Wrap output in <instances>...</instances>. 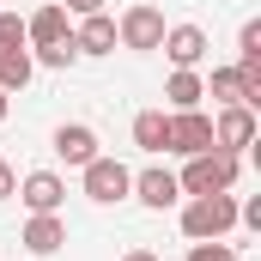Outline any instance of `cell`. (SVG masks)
Instances as JSON below:
<instances>
[{
  "label": "cell",
  "instance_id": "12",
  "mask_svg": "<svg viewBox=\"0 0 261 261\" xmlns=\"http://www.w3.org/2000/svg\"><path fill=\"white\" fill-rule=\"evenodd\" d=\"M55 158L73 164V170L91 164V158H97V128H85V122H61V128H55Z\"/></svg>",
  "mask_w": 261,
  "mask_h": 261
},
{
  "label": "cell",
  "instance_id": "14",
  "mask_svg": "<svg viewBox=\"0 0 261 261\" xmlns=\"http://www.w3.org/2000/svg\"><path fill=\"white\" fill-rule=\"evenodd\" d=\"M61 37H73V18H67L55 0H49V6H37V12L24 18V43H31V49H43V43H61Z\"/></svg>",
  "mask_w": 261,
  "mask_h": 261
},
{
  "label": "cell",
  "instance_id": "11",
  "mask_svg": "<svg viewBox=\"0 0 261 261\" xmlns=\"http://www.w3.org/2000/svg\"><path fill=\"white\" fill-rule=\"evenodd\" d=\"M128 195L140 200V206H152V213H164V206H176V200H182V189H176V176H170V170H158V164H152V170H140V176H134Z\"/></svg>",
  "mask_w": 261,
  "mask_h": 261
},
{
  "label": "cell",
  "instance_id": "15",
  "mask_svg": "<svg viewBox=\"0 0 261 261\" xmlns=\"http://www.w3.org/2000/svg\"><path fill=\"white\" fill-rule=\"evenodd\" d=\"M164 97H170V110H200L206 85H200V73H195V67H176V73L164 79Z\"/></svg>",
  "mask_w": 261,
  "mask_h": 261
},
{
  "label": "cell",
  "instance_id": "16",
  "mask_svg": "<svg viewBox=\"0 0 261 261\" xmlns=\"http://www.w3.org/2000/svg\"><path fill=\"white\" fill-rule=\"evenodd\" d=\"M206 85V97L225 110V103H249V91H243V73L237 67H213V79H200Z\"/></svg>",
  "mask_w": 261,
  "mask_h": 261
},
{
  "label": "cell",
  "instance_id": "13",
  "mask_svg": "<svg viewBox=\"0 0 261 261\" xmlns=\"http://www.w3.org/2000/svg\"><path fill=\"white\" fill-rule=\"evenodd\" d=\"M73 49L79 55H116V18L110 12H91L73 24Z\"/></svg>",
  "mask_w": 261,
  "mask_h": 261
},
{
  "label": "cell",
  "instance_id": "20",
  "mask_svg": "<svg viewBox=\"0 0 261 261\" xmlns=\"http://www.w3.org/2000/svg\"><path fill=\"white\" fill-rule=\"evenodd\" d=\"M237 55H261V24H255V18L237 31Z\"/></svg>",
  "mask_w": 261,
  "mask_h": 261
},
{
  "label": "cell",
  "instance_id": "6",
  "mask_svg": "<svg viewBox=\"0 0 261 261\" xmlns=\"http://www.w3.org/2000/svg\"><path fill=\"white\" fill-rule=\"evenodd\" d=\"M164 152H182V158H195V152H213V116H200V110H170Z\"/></svg>",
  "mask_w": 261,
  "mask_h": 261
},
{
  "label": "cell",
  "instance_id": "19",
  "mask_svg": "<svg viewBox=\"0 0 261 261\" xmlns=\"http://www.w3.org/2000/svg\"><path fill=\"white\" fill-rule=\"evenodd\" d=\"M189 261H237V249L219 237V243H189Z\"/></svg>",
  "mask_w": 261,
  "mask_h": 261
},
{
  "label": "cell",
  "instance_id": "21",
  "mask_svg": "<svg viewBox=\"0 0 261 261\" xmlns=\"http://www.w3.org/2000/svg\"><path fill=\"white\" fill-rule=\"evenodd\" d=\"M67 18H91V12H103V0H55Z\"/></svg>",
  "mask_w": 261,
  "mask_h": 261
},
{
  "label": "cell",
  "instance_id": "10",
  "mask_svg": "<svg viewBox=\"0 0 261 261\" xmlns=\"http://www.w3.org/2000/svg\"><path fill=\"white\" fill-rule=\"evenodd\" d=\"M158 49L170 55V67H200L213 43H206V31H200V24H164V43H158Z\"/></svg>",
  "mask_w": 261,
  "mask_h": 261
},
{
  "label": "cell",
  "instance_id": "17",
  "mask_svg": "<svg viewBox=\"0 0 261 261\" xmlns=\"http://www.w3.org/2000/svg\"><path fill=\"white\" fill-rule=\"evenodd\" d=\"M164 134H170V116L164 110H140L134 116V146L140 152H164Z\"/></svg>",
  "mask_w": 261,
  "mask_h": 261
},
{
  "label": "cell",
  "instance_id": "9",
  "mask_svg": "<svg viewBox=\"0 0 261 261\" xmlns=\"http://www.w3.org/2000/svg\"><path fill=\"white\" fill-rule=\"evenodd\" d=\"M12 195L24 200L31 213H61V200H67V182L55 176V170H31V176H18V189Z\"/></svg>",
  "mask_w": 261,
  "mask_h": 261
},
{
  "label": "cell",
  "instance_id": "8",
  "mask_svg": "<svg viewBox=\"0 0 261 261\" xmlns=\"http://www.w3.org/2000/svg\"><path fill=\"white\" fill-rule=\"evenodd\" d=\"M18 243H24L37 261H43V255H61V249H67V219H61V213H31L24 231H18Z\"/></svg>",
  "mask_w": 261,
  "mask_h": 261
},
{
  "label": "cell",
  "instance_id": "24",
  "mask_svg": "<svg viewBox=\"0 0 261 261\" xmlns=\"http://www.w3.org/2000/svg\"><path fill=\"white\" fill-rule=\"evenodd\" d=\"M6 110H12V97H6V91H0V122H6Z\"/></svg>",
  "mask_w": 261,
  "mask_h": 261
},
{
  "label": "cell",
  "instance_id": "23",
  "mask_svg": "<svg viewBox=\"0 0 261 261\" xmlns=\"http://www.w3.org/2000/svg\"><path fill=\"white\" fill-rule=\"evenodd\" d=\"M122 261H158V255H152V249H128Z\"/></svg>",
  "mask_w": 261,
  "mask_h": 261
},
{
  "label": "cell",
  "instance_id": "2",
  "mask_svg": "<svg viewBox=\"0 0 261 261\" xmlns=\"http://www.w3.org/2000/svg\"><path fill=\"white\" fill-rule=\"evenodd\" d=\"M231 231H237V195H189V206H182L189 243H219Z\"/></svg>",
  "mask_w": 261,
  "mask_h": 261
},
{
  "label": "cell",
  "instance_id": "1",
  "mask_svg": "<svg viewBox=\"0 0 261 261\" xmlns=\"http://www.w3.org/2000/svg\"><path fill=\"white\" fill-rule=\"evenodd\" d=\"M237 176H243V158L213 146V152H195V158L182 164L176 189H182V195H231V189H237Z\"/></svg>",
  "mask_w": 261,
  "mask_h": 261
},
{
  "label": "cell",
  "instance_id": "7",
  "mask_svg": "<svg viewBox=\"0 0 261 261\" xmlns=\"http://www.w3.org/2000/svg\"><path fill=\"white\" fill-rule=\"evenodd\" d=\"M213 146H219V152L255 146V110H249V103H225V110L213 116Z\"/></svg>",
  "mask_w": 261,
  "mask_h": 261
},
{
  "label": "cell",
  "instance_id": "5",
  "mask_svg": "<svg viewBox=\"0 0 261 261\" xmlns=\"http://www.w3.org/2000/svg\"><path fill=\"white\" fill-rule=\"evenodd\" d=\"M116 43L134 49V55H152V49L164 43V12H158L152 0H134L128 12L116 18Z\"/></svg>",
  "mask_w": 261,
  "mask_h": 261
},
{
  "label": "cell",
  "instance_id": "3",
  "mask_svg": "<svg viewBox=\"0 0 261 261\" xmlns=\"http://www.w3.org/2000/svg\"><path fill=\"white\" fill-rule=\"evenodd\" d=\"M31 73H37V61H31V43H24V18L0 6V91H6V97L24 91Z\"/></svg>",
  "mask_w": 261,
  "mask_h": 261
},
{
  "label": "cell",
  "instance_id": "18",
  "mask_svg": "<svg viewBox=\"0 0 261 261\" xmlns=\"http://www.w3.org/2000/svg\"><path fill=\"white\" fill-rule=\"evenodd\" d=\"M31 61H37V67H55V73H67V67L79 61V49H73V37H61V43H43Z\"/></svg>",
  "mask_w": 261,
  "mask_h": 261
},
{
  "label": "cell",
  "instance_id": "22",
  "mask_svg": "<svg viewBox=\"0 0 261 261\" xmlns=\"http://www.w3.org/2000/svg\"><path fill=\"white\" fill-rule=\"evenodd\" d=\"M12 189H18V170H12V164L0 158V200H12Z\"/></svg>",
  "mask_w": 261,
  "mask_h": 261
},
{
  "label": "cell",
  "instance_id": "4",
  "mask_svg": "<svg viewBox=\"0 0 261 261\" xmlns=\"http://www.w3.org/2000/svg\"><path fill=\"white\" fill-rule=\"evenodd\" d=\"M79 189H85V200H97V206H116V200H128V189H134V170L122 164V158L97 152L91 164H79Z\"/></svg>",
  "mask_w": 261,
  "mask_h": 261
}]
</instances>
